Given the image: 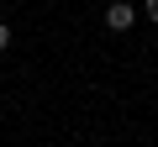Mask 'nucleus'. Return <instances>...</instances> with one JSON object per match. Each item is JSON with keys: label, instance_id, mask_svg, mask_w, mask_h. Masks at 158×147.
<instances>
[{"label": "nucleus", "instance_id": "1", "mask_svg": "<svg viewBox=\"0 0 158 147\" xmlns=\"http://www.w3.org/2000/svg\"><path fill=\"white\" fill-rule=\"evenodd\" d=\"M132 21H137V11H132V6H127V0H116V6H111V11H106V26H111V32H127V26H132Z\"/></svg>", "mask_w": 158, "mask_h": 147}, {"label": "nucleus", "instance_id": "2", "mask_svg": "<svg viewBox=\"0 0 158 147\" xmlns=\"http://www.w3.org/2000/svg\"><path fill=\"white\" fill-rule=\"evenodd\" d=\"M6 47H11V26L0 21V53H6Z\"/></svg>", "mask_w": 158, "mask_h": 147}, {"label": "nucleus", "instance_id": "3", "mask_svg": "<svg viewBox=\"0 0 158 147\" xmlns=\"http://www.w3.org/2000/svg\"><path fill=\"white\" fill-rule=\"evenodd\" d=\"M148 16H153V21H158V0H148Z\"/></svg>", "mask_w": 158, "mask_h": 147}]
</instances>
